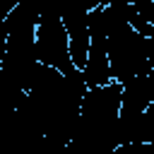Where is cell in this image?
Masks as SVG:
<instances>
[{"label":"cell","instance_id":"cell-1","mask_svg":"<svg viewBox=\"0 0 154 154\" xmlns=\"http://www.w3.org/2000/svg\"><path fill=\"white\" fill-rule=\"evenodd\" d=\"M108 63L113 79H118L120 84L149 72L152 63L147 58V36L135 31L132 24L116 29L108 36Z\"/></svg>","mask_w":154,"mask_h":154},{"label":"cell","instance_id":"cell-2","mask_svg":"<svg viewBox=\"0 0 154 154\" xmlns=\"http://www.w3.org/2000/svg\"><path fill=\"white\" fill-rule=\"evenodd\" d=\"M36 58L38 63L58 67L63 72L77 67L70 55V36L63 24V17L48 5H43V14L36 26Z\"/></svg>","mask_w":154,"mask_h":154},{"label":"cell","instance_id":"cell-3","mask_svg":"<svg viewBox=\"0 0 154 154\" xmlns=\"http://www.w3.org/2000/svg\"><path fill=\"white\" fill-rule=\"evenodd\" d=\"M89 38H91L89 55H87L82 72H84L87 87H101L113 79L111 63H108V38H103V36H89Z\"/></svg>","mask_w":154,"mask_h":154},{"label":"cell","instance_id":"cell-4","mask_svg":"<svg viewBox=\"0 0 154 154\" xmlns=\"http://www.w3.org/2000/svg\"><path fill=\"white\" fill-rule=\"evenodd\" d=\"M17 2H19V0H0V22L7 19V14L12 12V7H14Z\"/></svg>","mask_w":154,"mask_h":154},{"label":"cell","instance_id":"cell-5","mask_svg":"<svg viewBox=\"0 0 154 154\" xmlns=\"http://www.w3.org/2000/svg\"><path fill=\"white\" fill-rule=\"evenodd\" d=\"M144 77H147V87H149V94H152V99H154V67H152V70H149Z\"/></svg>","mask_w":154,"mask_h":154},{"label":"cell","instance_id":"cell-6","mask_svg":"<svg viewBox=\"0 0 154 154\" xmlns=\"http://www.w3.org/2000/svg\"><path fill=\"white\" fill-rule=\"evenodd\" d=\"M135 0H101V5H130Z\"/></svg>","mask_w":154,"mask_h":154}]
</instances>
